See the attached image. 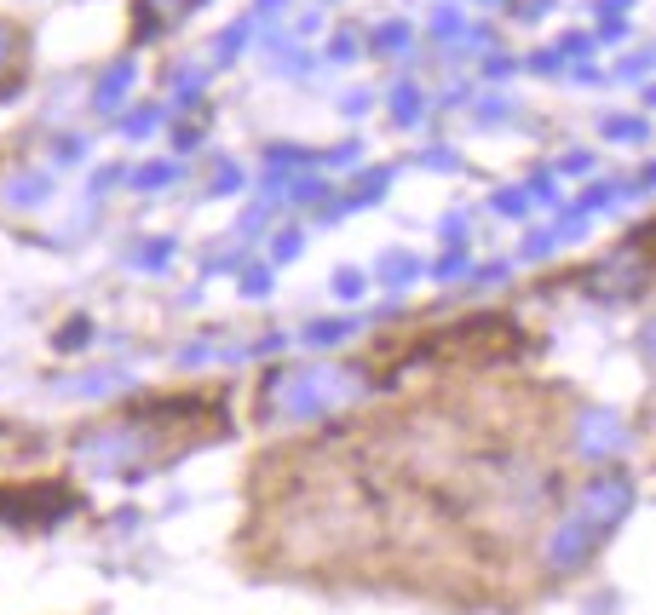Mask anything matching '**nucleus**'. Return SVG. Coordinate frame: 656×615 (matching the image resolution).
<instances>
[{
    "instance_id": "f257e3e1",
    "label": "nucleus",
    "mask_w": 656,
    "mask_h": 615,
    "mask_svg": "<svg viewBox=\"0 0 656 615\" xmlns=\"http://www.w3.org/2000/svg\"><path fill=\"white\" fill-rule=\"evenodd\" d=\"M150 449V420H127V426H98V432L75 437V460H87L98 472H116L133 455Z\"/></svg>"
},
{
    "instance_id": "f03ea898",
    "label": "nucleus",
    "mask_w": 656,
    "mask_h": 615,
    "mask_svg": "<svg viewBox=\"0 0 656 615\" xmlns=\"http://www.w3.org/2000/svg\"><path fill=\"white\" fill-rule=\"evenodd\" d=\"M75 512V495L58 489V483H35V489H18V506H12V524H58Z\"/></svg>"
},
{
    "instance_id": "7ed1b4c3",
    "label": "nucleus",
    "mask_w": 656,
    "mask_h": 615,
    "mask_svg": "<svg viewBox=\"0 0 656 615\" xmlns=\"http://www.w3.org/2000/svg\"><path fill=\"white\" fill-rule=\"evenodd\" d=\"M24 58H29V35L18 29V23L0 18V98L24 81Z\"/></svg>"
},
{
    "instance_id": "20e7f679",
    "label": "nucleus",
    "mask_w": 656,
    "mask_h": 615,
    "mask_svg": "<svg viewBox=\"0 0 656 615\" xmlns=\"http://www.w3.org/2000/svg\"><path fill=\"white\" fill-rule=\"evenodd\" d=\"M127 386H133L127 368H98V374H81V380H58V391H70V397H110V391Z\"/></svg>"
},
{
    "instance_id": "39448f33",
    "label": "nucleus",
    "mask_w": 656,
    "mask_h": 615,
    "mask_svg": "<svg viewBox=\"0 0 656 615\" xmlns=\"http://www.w3.org/2000/svg\"><path fill=\"white\" fill-rule=\"evenodd\" d=\"M47 196H52V173H41V167H29V173H18L6 184V202L12 207H41Z\"/></svg>"
},
{
    "instance_id": "423d86ee",
    "label": "nucleus",
    "mask_w": 656,
    "mask_h": 615,
    "mask_svg": "<svg viewBox=\"0 0 656 615\" xmlns=\"http://www.w3.org/2000/svg\"><path fill=\"white\" fill-rule=\"evenodd\" d=\"M127 87H133V64H127V58H121L116 69H110V75H104V81H98V110L110 115V110H121V98H127Z\"/></svg>"
},
{
    "instance_id": "0eeeda50",
    "label": "nucleus",
    "mask_w": 656,
    "mask_h": 615,
    "mask_svg": "<svg viewBox=\"0 0 656 615\" xmlns=\"http://www.w3.org/2000/svg\"><path fill=\"white\" fill-rule=\"evenodd\" d=\"M167 259H173V242H139V248H133V265H139V271H167Z\"/></svg>"
},
{
    "instance_id": "6e6552de",
    "label": "nucleus",
    "mask_w": 656,
    "mask_h": 615,
    "mask_svg": "<svg viewBox=\"0 0 656 615\" xmlns=\"http://www.w3.org/2000/svg\"><path fill=\"white\" fill-rule=\"evenodd\" d=\"M167 184H173V167H167V161H150V167L133 173V190H167Z\"/></svg>"
},
{
    "instance_id": "1a4fd4ad",
    "label": "nucleus",
    "mask_w": 656,
    "mask_h": 615,
    "mask_svg": "<svg viewBox=\"0 0 656 615\" xmlns=\"http://www.w3.org/2000/svg\"><path fill=\"white\" fill-rule=\"evenodd\" d=\"M87 340H93V322L87 317H70V328H58V351H81Z\"/></svg>"
},
{
    "instance_id": "9d476101",
    "label": "nucleus",
    "mask_w": 656,
    "mask_h": 615,
    "mask_svg": "<svg viewBox=\"0 0 656 615\" xmlns=\"http://www.w3.org/2000/svg\"><path fill=\"white\" fill-rule=\"evenodd\" d=\"M156 121H162V110H133L127 121H121V133H127V138H144Z\"/></svg>"
},
{
    "instance_id": "9b49d317",
    "label": "nucleus",
    "mask_w": 656,
    "mask_h": 615,
    "mask_svg": "<svg viewBox=\"0 0 656 615\" xmlns=\"http://www.w3.org/2000/svg\"><path fill=\"white\" fill-rule=\"evenodd\" d=\"M81 156H87V144H81V138H58V144H52V161H58V167H75Z\"/></svg>"
},
{
    "instance_id": "f8f14e48",
    "label": "nucleus",
    "mask_w": 656,
    "mask_h": 615,
    "mask_svg": "<svg viewBox=\"0 0 656 615\" xmlns=\"http://www.w3.org/2000/svg\"><path fill=\"white\" fill-rule=\"evenodd\" d=\"M121 179H127L121 167H98V173H93V196H98V190H110V184H121Z\"/></svg>"
},
{
    "instance_id": "ddd939ff",
    "label": "nucleus",
    "mask_w": 656,
    "mask_h": 615,
    "mask_svg": "<svg viewBox=\"0 0 656 615\" xmlns=\"http://www.w3.org/2000/svg\"><path fill=\"white\" fill-rule=\"evenodd\" d=\"M12 506H18V489H0V518L12 524Z\"/></svg>"
}]
</instances>
